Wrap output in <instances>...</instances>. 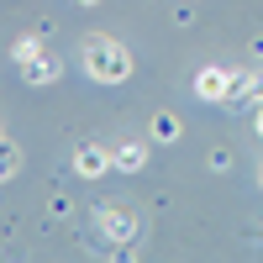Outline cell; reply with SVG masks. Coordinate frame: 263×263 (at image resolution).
Wrapping results in <instances>:
<instances>
[{"mask_svg": "<svg viewBox=\"0 0 263 263\" xmlns=\"http://www.w3.org/2000/svg\"><path fill=\"white\" fill-rule=\"evenodd\" d=\"M84 58H90V74H95V79H121V74H126V53L111 48V42H90Z\"/></svg>", "mask_w": 263, "mask_h": 263, "instance_id": "cell-1", "label": "cell"}, {"mask_svg": "<svg viewBox=\"0 0 263 263\" xmlns=\"http://www.w3.org/2000/svg\"><path fill=\"white\" fill-rule=\"evenodd\" d=\"M6 174H16V147L0 142V179H6Z\"/></svg>", "mask_w": 263, "mask_h": 263, "instance_id": "cell-2", "label": "cell"}]
</instances>
